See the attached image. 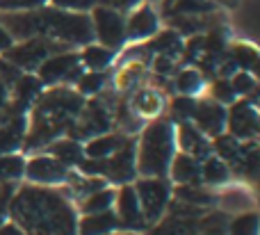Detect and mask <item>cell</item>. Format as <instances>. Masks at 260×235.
<instances>
[{"label":"cell","mask_w":260,"mask_h":235,"mask_svg":"<svg viewBox=\"0 0 260 235\" xmlns=\"http://www.w3.org/2000/svg\"><path fill=\"white\" fill-rule=\"evenodd\" d=\"M9 215L23 235H78V217L69 199L44 185H25L9 199Z\"/></svg>","instance_id":"obj_1"},{"label":"cell","mask_w":260,"mask_h":235,"mask_svg":"<svg viewBox=\"0 0 260 235\" xmlns=\"http://www.w3.org/2000/svg\"><path fill=\"white\" fill-rule=\"evenodd\" d=\"M0 25L16 39H30V37H46L76 46H87L94 41V27H91L89 14L64 12L57 7L30 9V12H3Z\"/></svg>","instance_id":"obj_2"},{"label":"cell","mask_w":260,"mask_h":235,"mask_svg":"<svg viewBox=\"0 0 260 235\" xmlns=\"http://www.w3.org/2000/svg\"><path fill=\"white\" fill-rule=\"evenodd\" d=\"M85 96H80L76 89L67 85L48 87V91H41L39 98L30 108V123L23 140V151L46 149L53 140L67 135V130L78 119Z\"/></svg>","instance_id":"obj_3"},{"label":"cell","mask_w":260,"mask_h":235,"mask_svg":"<svg viewBox=\"0 0 260 235\" xmlns=\"http://www.w3.org/2000/svg\"><path fill=\"white\" fill-rule=\"evenodd\" d=\"M176 155L174 121L167 117H157L142 130L137 151H135V167L144 178H167L169 164Z\"/></svg>","instance_id":"obj_4"},{"label":"cell","mask_w":260,"mask_h":235,"mask_svg":"<svg viewBox=\"0 0 260 235\" xmlns=\"http://www.w3.org/2000/svg\"><path fill=\"white\" fill-rule=\"evenodd\" d=\"M64 50H73L69 44L55 39H46V37H30L23 41H14L0 57H5L7 62H12L16 69H21L23 73H32L39 69V64L50 55L64 53Z\"/></svg>","instance_id":"obj_5"},{"label":"cell","mask_w":260,"mask_h":235,"mask_svg":"<svg viewBox=\"0 0 260 235\" xmlns=\"http://www.w3.org/2000/svg\"><path fill=\"white\" fill-rule=\"evenodd\" d=\"M112 123H114L112 108H110L101 96H94V98L85 100L78 119L67 130V137H71V140H76V142H89L91 137L110 132L112 130Z\"/></svg>","instance_id":"obj_6"},{"label":"cell","mask_w":260,"mask_h":235,"mask_svg":"<svg viewBox=\"0 0 260 235\" xmlns=\"http://www.w3.org/2000/svg\"><path fill=\"white\" fill-rule=\"evenodd\" d=\"M135 194H137L139 208L144 213L148 226H153L155 222H160L167 213V204L171 199V183L167 178H137L135 183Z\"/></svg>","instance_id":"obj_7"},{"label":"cell","mask_w":260,"mask_h":235,"mask_svg":"<svg viewBox=\"0 0 260 235\" xmlns=\"http://www.w3.org/2000/svg\"><path fill=\"white\" fill-rule=\"evenodd\" d=\"M80 53L76 50H64V53L50 55L37 69V80L44 87H57V85H76V80L82 73Z\"/></svg>","instance_id":"obj_8"},{"label":"cell","mask_w":260,"mask_h":235,"mask_svg":"<svg viewBox=\"0 0 260 235\" xmlns=\"http://www.w3.org/2000/svg\"><path fill=\"white\" fill-rule=\"evenodd\" d=\"M91 27H94V41L110 50H121L126 44V16L117 9L96 5L89 12Z\"/></svg>","instance_id":"obj_9"},{"label":"cell","mask_w":260,"mask_h":235,"mask_svg":"<svg viewBox=\"0 0 260 235\" xmlns=\"http://www.w3.org/2000/svg\"><path fill=\"white\" fill-rule=\"evenodd\" d=\"M226 132L240 142L256 140L258 135V110L253 98L244 96L231 103V110H226Z\"/></svg>","instance_id":"obj_10"},{"label":"cell","mask_w":260,"mask_h":235,"mask_svg":"<svg viewBox=\"0 0 260 235\" xmlns=\"http://www.w3.org/2000/svg\"><path fill=\"white\" fill-rule=\"evenodd\" d=\"M114 215H117V224L123 231H144L148 228L146 219H144V213L139 208L137 194H135V187L126 183L117 190V199H114Z\"/></svg>","instance_id":"obj_11"},{"label":"cell","mask_w":260,"mask_h":235,"mask_svg":"<svg viewBox=\"0 0 260 235\" xmlns=\"http://www.w3.org/2000/svg\"><path fill=\"white\" fill-rule=\"evenodd\" d=\"M189 121L199 128L206 137H217L226 130V105L212 98H197L194 112Z\"/></svg>","instance_id":"obj_12"},{"label":"cell","mask_w":260,"mask_h":235,"mask_svg":"<svg viewBox=\"0 0 260 235\" xmlns=\"http://www.w3.org/2000/svg\"><path fill=\"white\" fill-rule=\"evenodd\" d=\"M23 176H27L37 185H59V183L67 181L69 167L48 153L35 155V158L25 160V174Z\"/></svg>","instance_id":"obj_13"},{"label":"cell","mask_w":260,"mask_h":235,"mask_svg":"<svg viewBox=\"0 0 260 235\" xmlns=\"http://www.w3.org/2000/svg\"><path fill=\"white\" fill-rule=\"evenodd\" d=\"M135 151H137V144H135V137H130L121 149L114 151L110 158H105L108 160V174H105V181L117 183V185H126V183H133L135 178H137Z\"/></svg>","instance_id":"obj_14"},{"label":"cell","mask_w":260,"mask_h":235,"mask_svg":"<svg viewBox=\"0 0 260 235\" xmlns=\"http://www.w3.org/2000/svg\"><path fill=\"white\" fill-rule=\"evenodd\" d=\"M174 140H176V149H180L183 153L197 158L199 162L206 160L208 155H212L210 137L203 135L192 121H180L174 130Z\"/></svg>","instance_id":"obj_15"},{"label":"cell","mask_w":260,"mask_h":235,"mask_svg":"<svg viewBox=\"0 0 260 235\" xmlns=\"http://www.w3.org/2000/svg\"><path fill=\"white\" fill-rule=\"evenodd\" d=\"M160 27L155 9L151 5H137L126 18V41H146Z\"/></svg>","instance_id":"obj_16"},{"label":"cell","mask_w":260,"mask_h":235,"mask_svg":"<svg viewBox=\"0 0 260 235\" xmlns=\"http://www.w3.org/2000/svg\"><path fill=\"white\" fill-rule=\"evenodd\" d=\"M167 176L176 185H201V162L192 155L183 153V151H176Z\"/></svg>","instance_id":"obj_17"},{"label":"cell","mask_w":260,"mask_h":235,"mask_svg":"<svg viewBox=\"0 0 260 235\" xmlns=\"http://www.w3.org/2000/svg\"><path fill=\"white\" fill-rule=\"evenodd\" d=\"M203 217L194 219V217H178V215L165 213V217L160 222H155L148 228H151V235H199Z\"/></svg>","instance_id":"obj_18"},{"label":"cell","mask_w":260,"mask_h":235,"mask_svg":"<svg viewBox=\"0 0 260 235\" xmlns=\"http://www.w3.org/2000/svg\"><path fill=\"white\" fill-rule=\"evenodd\" d=\"M27 132V119L25 114L21 117H12L7 121L0 123V155L5 153H16L23 146Z\"/></svg>","instance_id":"obj_19"},{"label":"cell","mask_w":260,"mask_h":235,"mask_svg":"<svg viewBox=\"0 0 260 235\" xmlns=\"http://www.w3.org/2000/svg\"><path fill=\"white\" fill-rule=\"evenodd\" d=\"M133 135H126V132H103L99 137H91L89 142H85V158H110L114 151H119L123 144L130 140Z\"/></svg>","instance_id":"obj_20"},{"label":"cell","mask_w":260,"mask_h":235,"mask_svg":"<svg viewBox=\"0 0 260 235\" xmlns=\"http://www.w3.org/2000/svg\"><path fill=\"white\" fill-rule=\"evenodd\" d=\"M130 108L137 112V117H157L165 108V96L155 87H142L130 96Z\"/></svg>","instance_id":"obj_21"},{"label":"cell","mask_w":260,"mask_h":235,"mask_svg":"<svg viewBox=\"0 0 260 235\" xmlns=\"http://www.w3.org/2000/svg\"><path fill=\"white\" fill-rule=\"evenodd\" d=\"M46 151H48V155H53L55 160H59L67 167H78L82 162V158H85L82 142H76L71 137H57V140H53L46 146Z\"/></svg>","instance_id":"obj_22"},{"label":"cell","mask_w":260,"mask_h":235,"mask_svg":"<svg viewBox=\"0 0 260 235\" xmlns=\"http://www.w3.org/2000/svg\"><path fill=\"white\" fill-rule=\"evenodd\" d=\"M119 228L117 215L114 210H105V213L94 215H82L78 222V235H112Z\"/></svg>","instance_id":"obj_23"},{"label":"cell","mask_w":260,"mask_h":235,"mask_svg":"<svg viewBox=\"0 0 260 235\" xmlns=\"http://www.w3.org/2000/svg\"><path fill=\"white\" fill-rule=\"evenodd\" d=\"M80 62H82V66L89 69V71H105V69L112 66V62H114V50L91 41V44L82 46Z\"/></svg>","instance_id":"obj_24"},{"label":"cell","mask_w":260,"mask_h":235,"mask_svg":"<svg viewBox=\"0 0 260 235\" xmlns=\"http://www.w3.org/2000/svg\"><path fill=\"white\" fill-rule=\"evenodd\" d=\"M229 178H231V167L221 158H217L215 153L208 155L206 160H201V185L208 187L224 185Z\"/></svg>","instance_id":"obj_25"},{"label":"cell","mask_w":260,"mask_h":235,"mask_svg":"<svg viewBox=\"0 0 260 235\" xmlns=\"http://www.w3.org/2000/svg\"><path fill=\"white\" fill-rule=\"evenodd\" d=\"M114 199H117V190L112 187H101V190L91 192L89 196L80 201L78 210L80 215H94V213H105V210H112L114 208Z\"/></svg>","instance_id":"obj_26"},{"label":"cell","mask_w":260,"mask_h":235,"mask_svg":"<svg viewBox=\"0 0 260 235\" xmlns=\"http://www.w3.org/2000/svg\"><path fill=\"white\" fill-rule=\"evenodd\" d=\"M171 196L183 201V204L201 206V208H208V206H212L217 201V196L203 185H176L171 187Z\"/></svg>","instance_id":"obj_27"},{"label":"cell","mask_w":260,"mask_h":235,"mask_svg":"<svg viewBox=\"0 0 260 235\" xmlns=\"http://www.w3.org/2000/svg\"><path fill=\"white\" fill-rule=\"evenodd\" d=\"M203 73L199 69H180L174 76V91L180 96H194L203 89Z\"/></svg>","instance_id":"obj_28"},{"label":"cell","mask_w":260,"mask_h":235,"mask_svg":"<svg viewBox=\"0 0 260 235\" xmlns=\"http://www.w3.org/2000/svg\"><path fill=\"white\" fill-rule=\"evenodd\" d=\"M229 57L235 62L238 71H249V73H256L258 66V50L253 48L251 44H233L229 50Z\"/></svg>","instance_id":"obj_29"},{"label":"cell","mask_w":260,"mask_h":235,"mask_svg":"<svg viewBox=\"0 0 260 235\" xmlns=\"http://www.w3.org/2000/svg\"><path fill=\"white\" fill-rule=\"evenodd\" d=\"M105 82H108V76L103 71H82L76 80V91L85 98H94L105 89Z\"/></svg>","instance_id":"obj_30"},{"label":"cell","mask_w":260,"mask_h":235,"mask_svg":"<svg viewBox=\"0 0 260 235\" xmlns=\"http://www.w3.org/2000/svg\"><path fill=\"white\" fill-rule=\"evenodd\" d=\"M25 174V158L18 153H5L0 155V185L3 183H14L23 178Z\"/></svg>","instance_id":"obj_31"},{"label":"cell","mask_w":260,"mask_h":235,"mask_svg":"<svg viewBox=\"0 0 260 235\" xmlns=\"http://www.w3.org/2000/svg\"><path fill=\"white\" fill-rule=\"evenodd\" d=\"M217 5L212 0H174L167 14H187V16H201V14L215 12Z\"/></svg>","instance_id":"obj_32"},{"label":"cell","mask_w":260,"mask_h":235,"mask_svg":"<svg viewBox=\"0 0 260 235\" xmlns=\"http://www.w3.org/2000/svg\"><path fill=\"white\" fill-rule=\"evenodd\" d=\"M142 73H144V62H139V59H133V62H128L126 66L119 71V76L114 78V82H117V89L119 91H133V87L139 82Z\"/></svg>","instance_id":"obj_33"},{"label":"cell","mask_w":260,"mask_h":235,"mask_svg":"<svg viewBox=\"0 0 260 235\" xmlns=\"http://www.w3.org/2000/svg\"><path fill=\"white\" fill-rule=\"evenodd\" d=\"M194 105H197V98L194 96H174L169 103V119L174 123H180V121H189L192 119V112H194Z\"/></svg>","instance_id":"obj_34"},{"label":"cell","mask_w":260,"mask_h":235,"mask_svg":"<svg viewBox=\"0 0 260 235\" xmlns=\"http://www.w3.org/2000/svg\"><path fill=\"white\" fill-rule=\"evenodd\" d=\"M229 235H258V215L242 213L231 222Z\"/></svg>","instance_id":"obj_35"},{"label":"cell","mask_w":260,"mask_h":235,"mask_svg":"<svg viewBox=\"0 0 260 235\" xmlns=\"http://www.w3.org/2000/svg\"><path fill=\"white\" fill-rule=\"evenodd\" d=\"M210 98L221 105H231L233 100H238V94L233 91L229 78H215L210 85Z\"/></svg>","instance_id":"obj_36"},{"label":"cell","mask_w":260,"mask_h":235,"mask_svg":"<svg viewBox=\"0 0 260 235\" xmlns=\"http://www.w3.org/2000/svg\"><path fill=\"white\" fill-rule=\"evenodd\" d=\"M229 80H231L233 91L238 96H242V98L256 91V76H253V73H249V71H235Z\"/></svg>","instance_id":"obj_37"},{"label":"cell","mask_w":260,"mask_h":235,"mask_svg":"<svg viewBox=\"0 0 260 235\" xmlns=\"http://www.w3.org/2000/svg\"><path fill=\"white\" fill-rule=\"evenodd\" d=\"M78 172H80L82 176L105 178V174H108V160L105 158H82V162L78 164Z\"/></svg>","instance_id":"obj_38"},{"label":"cell","mask_w":260,"mask_h":235,"mask_svg":"<svg viewBox=\"0 0 260 235\" xmlns=\"http://www.w3.org/2000/svg\"><path fill=\"white\" fill-rule=\"evenodd\" d=\"M50 7L64 9V12H80V14H89L96 7V0H48Z\"/></svg>","instance_id":"obj_39"},{"label":"cell","mask_w":260,"mask_h":235,"mask_svg":"<svg viewBox=\"0 0 260 235\" xmlns=\"http://www.w3.org/2000/svg\"><path fill=\"white\" fill-rule=\"evenodd\" d=\"M48 5V0H0V12H30Z\"/></svg>","instance_id":"obj_40"},{"label":"cell","mask_w":260,"mask_h":235,"mask_svg":"<svg viewBox=\"0 0 260 235\" xmlns=\"http://www.w3.org/2000/svg\"><path fill=\"white\" fill-rule=\"evenodd\" d=\"M199 235H226V222L221 215H206Z\"/></svg>","instance_id":"obj_41"},{"label":"cell","mask_w":260,"mask_h":235,"mask_svg":"<svg viewBox=\"0 0 260 235\" xmlns=\"http://www.w3.org/2000/svg\"><path fill=\"white\" fill-rule=\"evenodd\" d=\"M21 73H23L21 69H16L12 62H7L5 57H0V80H3L9 89H12V85L21 78Z\"/></svg>","instance_id":"obj_42"},{"label":"cell","mask_w":260,"mask_h":235,"mask_svg":"<svg viewBox=\"0 0 260 235\" xmlns=\"http://www.w3.org/2000/svg\"><path fill=\"white\" fill-rule=\"evenodd\" d=\"M142 0H96V5H103V7H110V9H117V12H133Z\"/></svg>","instance_id":"obj_43"},{"label":"cell","mask_w":260,"mask_h":235,"mask_svg":"<svg viewBox=\"0 0 260 235\" xmlns=\"http://www.w3.org/2000/svg\"><path fill=\"white\" fill-rule=\"evenodd\" d=\"M9 199H12V183H3L0 185V224H3L5 213L9 208Z\"/></svg>","instance_id":"obj_44"},{"label":"cell","mask_w":260,"mask_h":235,"mask_svg":"<svg viewBox=\"0 0 260 235\" xmlns=\"http://www.w3.org/2000/svg\"><path fill=\"white\" fill-rule=\"evenodd\" d=\"M12 44H14V37L9 35V32L5 30L3 25H0V55H3L5 50H7V48H9V46H12Z\"/></svg>","instance_id":"obj_45"},{"label":"cell","mask_w":260,"mask_h":235,"mask_svg":"<svg viewBox=\"0 0 260 235\" xmlns=\"http://www.w3.org/2000/svg\"><path fill=\"white\" fill-rule=\"evenodd\" d=\"M7 100H9V87L0 80V108H3V105H7Z\"/></svg>","instance_id":"obj_46"},{"label":"cell","mask_w":260,"mask_h":235,"mask_svg":"<svg viewBox=\"0 0 260 235\" xmlns=\"http://www.w3.org/2000/svg\"><path fill=\"white\" fill-rule=\"evenodd\" d=\"M171 5H174V0H165V3H162V7H165V14L169 12V7H171Z\"/></svg>","instance_id":"obj_47"},{"label":"cell","mask_w":260,"mask_h":235,"mask_svg":"<svg viewBox=\"0 0 260 235\" xmlns=\"http://www.w3.org/2000/svg\"><path fill=\"white\" fill-rule=\"evenodd\" d=\"M144 3H157V0H144Z\"/></svg>","instance_id":"obj_48"},{"label":"cell","mask_w":260,"mask_h":235,"mask_svg":"<svg viewBox=\"0 0 260 235\" xmlns=\"http://www.w3.org/2000/svg\"><path fill=\"white\" fill-rule=\"evenodd\" d=\"M0 123H3V112H0Z\"/></svg>","instance_id":"obj_49"}]
</instances>
